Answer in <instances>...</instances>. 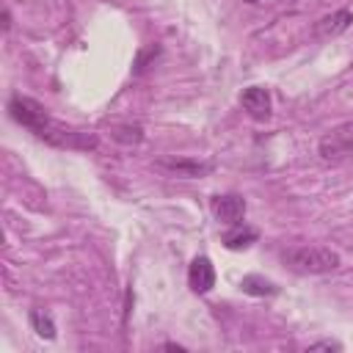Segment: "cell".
I'll return each instance as SVG.
<instances>
[{"mask_svg": "<svg viewBox=\"0 0 353 353\" xmlns=\"http://www.w3.org/2000/svg\"><path fill=\"white\" fill-rule=\"evenodd\" d=\"M39 141L55 146V149H74V152H91L97 149V135L94 132H85V130H72V127H63L58 121H47L41 130L33 132Z\"/></svg>", "mask_w": 353, "mask_h": 353, "instance_id": "7a4b0ae2", "label": "cell"}, {"mask_svg": "<svg viewBox=\"0 0 353 353\" xmlns=\"http://www.w3.org/2000/svg\"><path fill=\"white\" fill-rule=\"evenodd\" d=\"M8 113L14 116V121H19L22 127H28L30 132L41 130V127L50 121L47 108H44L41 102H36L33 97H22V94L11 97V102H8Z\"/></svg>", "mask_w": 353, "mask_h": 353, "instance_id": "277c9868", "label": "cell"}, {"mask_svg": "<svg viewBox=\"0 0 353 353\" xmlns=\"http://www.w3.org/2000/svg\"><path fill=\"white\" fill-rule=\"evenodd\" d=\"M281 262L292 270V273H303V276H317V273H331L339 268V254L323 245H298V248H287L281 254Z\"/></svg>", "mask_w": 353, "mask_h": 353, "instance_id": "6da1fadb", "label": "cell"}, {"mask_svg": "<svg viewBox=\"0 0 353 353\" xmlns=\"http://www.w3.org/2000/svg\"><path fill=\"white\" fill-rule=\"evenodd\" d=\"M240 105H243V110L251 116V119H256V121H265L268 116H270V91L268 88H262V85H248L243 94H240Z\"/></svg>", "mask_w": 353, "mask_h": 353, "instance_id": "52a82bcc", "label": "cell"}, {"mask_svg": "<svg viewBox=\"0 0 353 353\" xmlns=\"http://www.w3.org/2000/svg\"><path fill=\"white\" fill-rule=\"evenodd\" d=\"M28 320H30V328H33L41 339H55V323H52V317H50L47 312H41V309H30Z\"/></svg>", "mask_w": 353, "mask_h": 353, "instance_id": "7c38bea8", "label": "cell"}, {"mask_svg": "<svg viewBox=\"0 0 353 353\" xmlns=\"http://www.w3.org/2000/svg\"><path fill=\"white\" fill-rule=\"evenodd\" d=\"M317 152H320L323 160H331V163L353 157V121H345V124L334 127L331 132H325L320 138Z\"/></svg>", "mask_w": 353, "mask_h": 353, "instance_id": "3957f363", "label": "cell"}, {"mask_svg": "<svg viewBox=\"0 0 353 353\" xmlns=\"http://www.w3.org/2000/svg\"><path fill=\"white\" fill-rule=\"evenodd\" d=\"M154 168L168 174V176L199 179V176H207L212 171V163H201V160H193V157H157Z\"/></svg>", "mask_w": 353, "mask_h": 353, "instance_id": "5b68a950", "label": "cell"}, {"mask_svg": "<svg viewBox=\"0 0 353 353\" xmlns=\"http://www.w3.org/2000/svg\"><path fill=\"white\" fill-rule=\"evenodd\" d=\"M248 3H259V0H248Z\"/></svg>", "mask_w": 353, "mask_h": 353, "instance_id": "ac0fdd59", "label": "cell"}, {"mask_svg": "<svg viewBox=\"0 0 353 353\" xmlns=\"http://www.w3.org/2000/svg\"><path fill=\"white\" fill-rule=\"evenodd\" d=\"M113 138L121 141V143H141L143 132H141V127H130V124H124V127H116V130H113Z\"/></svg>", "mask_w": 353, "mask_h": 353, "instance_id": "4fadbf2b", "label": "cell"}, {"mask_svg": "<svg viewBox=\"0 0 353 353\" xmlns=\"http://www.w3.org/2000/svg\"><path fill=\"white\" fill-rule=\"evenodd\" d=\"M212 212L221 223L226 226H237L245 215V199L237 196V193H223V196H215L212 199Z\"/></svg>", "mask_w": 353, "mask_h": 353, "instance_id": "8992f818", "label": "cell"}, {"mask_svg": "<svg viewBox=\"0 0 353 353\" xmlns=\"http://www.w3.org/2000/svg\"><path fill=\"white\" fill-rule=\"evenodd\" d=\"M350 25H353V11L339 8V11H331V14H325L323 19L314 22V36L317 39H334V36L345 33Z\"/></svg>", "mask_w": 353, "mask_h": 353, "instance_id": "ba28073f", "label": "cell"}, {"mask_svg": "<svg viewBox=\"0 0 353 353\" xmlns=\"http://www.w3.org/2000/svg\"><path fill=\"white\" fill-rule=\"evenodd\" d=\"M163 347H165V350H176V353H182V350H185L182 345H174V342H168V345H163Z\"/></svg>", "mask_w": 353, "mask_h": 353, "instance_id": "e0dca14e", "label": "cell"}, {"mask_svg": "<svg viewBox=\"0 0 353 353\" xmlns=\"http://www.w3.org/2000/svg\"><path fill=\"white\" fill-rule=\"evenodd\" d=\"M11 28V14H8V8L3 11V30H8Z\"/></svg>", "mask_w": 353, "mask_h": 353, "instance_id": "2e32d148", "label": "cell"}, {"mask_svg": "<svg viewBox=\"0 0 353 353\" xmlns=\"http://www.w3.org/2000/svg\"><path fill=\"white\" fill-rule=\"evenodd\" d=\"M350 66H353V63H350Z\"/></svg>", "mask_w": 353, "mask_h": 353, "instance_id": "d6986e66", "label": "cell"}, {"mask_svg": "<svg viewBox=\"0 0 353 353\" xmlns=\"http://www.w3.org/2000/svg\"><path fill=\"white\" fill-rule=\"evenodd\" d=\"M240 290H243L245 295H256V298H265V295H276V292H279V287H276L273 281H268L265 276H256V273L243 276Z\"/></svg>", "mask_w": 353, "mask_h": 353, "instance_id": "30bf717a", "label": "cell"}, {"mask_svg": "<svg viewBox=\"0 0 353 353\" xmlns=\"http://www.w3.org/2000/svg\"><path fill=\"white\" fill-rule=\"evenodd\" d=\"M157 52H160L157 47H146V50H141V55H138V61H135V69H132V72H135V74H141V72L146 69V61H149V58H154Z\"/></svg>", "mask_w": 353, "mask_h": 353, "instance_id": "5bb4252c", "label": "cell"}, {"mask_svg": "<svg viewBox=\"0 0 353 353\" xmlns=\"http://www.w3.org/2000/svg\"><path fill=\"white\" fill-rule=\"evenodd\" d=\"M309 350H342V345L334 339H317V342H309Z\"/></svg>", "mask_w": 353, "mask_h": 353, "instance_id": "9a60e30c", "label": "cell"}, {"mask_svg": "<svg viewBox=\"0 0 353 353\" xmlns=\"http://www.w3.org/2000/svg\"><path fill=\"white\" fill-rule=\"evenodd\" d=\"M254 240H256V229H251V226H240V223H237L232 232H226L223 245L232 248V251H237V248H248Z\"/></svg>", "mask_w": 353, "mask_h": 353, "instance_id": "8fae6325", "label": "cell"}, {"mask_svg": "<svg viewBox=\"0 0 353 353\" xmlns=\"http://www.w3.org/2000/svg\"><path fill=\"white\" fill-rule=\"evenodd\" d=\"M188 284L199 295L201 292H210L215 287V268H212V262L207 256H196L190 262V268H188Z\"/></svg>", "mask_w": 353, "mask_h": 353, "instance_id": "9c48e42d", "label": "cell"}]
</instances>
